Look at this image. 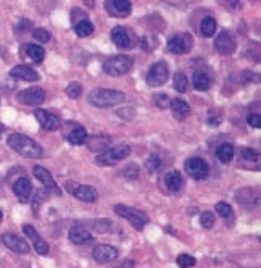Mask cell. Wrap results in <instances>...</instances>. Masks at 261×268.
Instances as JSON below:
<instances>
[{
	"instance_id": "cell-31",
	"label": "cell",
	"mask_w": 261,
	"mask_h": 268,
	"mask_svg": "<svg viewBox=\"0 0 261 268\" xmlns=\"http://www.w3.org/2000/svg\"><path fill=\"white\" fill-rule=\"evenodd\" d=\"M188 88V79L187 76L182 73V71H178L176 75H174V89L178 92H186Z\"/></svg>"
},
{
	"instance_id": "cell-1",
	"label": "cell",
	"mask_w": 261,
	"mask_h": 268,
	"mask_svg": "<svg viewBox=\"0 0 261 268\" xmlns=\"http://www.w3.org/2000/svg\"><path fill=\"white\" fill-rule=\"evenodd\" d=\"M6 144L14 150L18 152L20 155H23L26 158H40L44 155V150L34 139H31L29 136L13 133L8 136Z\"/></svg>"
},
{
	"instance_id": "cell-47",
	"label": "cell",
	"mask_w": 261,
	"mask_h": 268,
	"mask_svg": "<svg viewBox=\"0 0 261 268\" xmlns=\"http://www.w3.org/2000/svg\"><path fill=\"white\" fill-rule=\"evenodd\" d=\"M2 133H4V126L0 125V136H2Z\"/></svg>"
},
{
	"instance_id": "cell-17",
	"label": "cell",
	"mask_w": 261,
	"mask_h": 268,
	"mask_svg": "<svg viewBox=\"0 0 261 268\" xmlns=\"http://www.w3.org/2000/svg\"><path fill=\"white\" fill-rule=\"evenodd\" d=\"M105 9L108 13H112V17H128L132 10V5L129 0H108L105 2Z\"/></svg>"
},
{
	"instance_id": "cell-9",
	"label": "cell",
	"mask_w": 261,
	"mask_h": 268,
	"mask_svg": "<svg viewBox=\"0 0 261 268\" xmlns=\"http://www.w3.org/2000/svg\"><path fill=\"white\" fill-rule=\"evenodd\" d=\"M44 100H46V92L42 88H28L18 94V102L28 107L40 105Z\"/></svg>"
},
{
	"instance_id": "cell-46",
	"label": "cell",
	"mask_w": 261,
	"mask_h": 268,
	"mask_svg": "<svg viewBox=\"0 0 261 268\" xmlns=\"http://www.w3.org/2000/svg\"><path fill=\"white\" fill-rule=\"evenodd\" d=\"M2 220H4V213H2V210H0V223H2Z\"/></svg>"
},
{
	"instance_id": "cell-43",
	"label": "cell",
	"mask_w": 261,
	"mask_h": 268,
	"mask_svg": "<svg viewBox=\"0 0 261 268\" xmlns=\"http://www.w3.org/2000/svg\"><path fill=\"white\" fill-rule=\"evenodd\" d=\"M221 120H222V115H221V112L220 110H212L208 113V125H212V126H218L221 123Z\"/></svg>"
},
{
	"instance_id": "cell-4",
	"label": "cell",
	"mask_w": 261,
	"mask_h": 268,
	"mask_svg": "<svg viewBox=\"0 0 261 268\" xmlns=\"http://www.w3.org/2000/svg\"><path fill=\"white\" fill-rule=\"evenodd\" d=\"M132 63V59L128 55H114L104 62V71L108 76H121L129 73Z\"/></svg>"
},
{
	"instance_id": "cell-25",
	"label": "cell",
	"mask_w": 261,
	"mask_h": 268,
	"mask_svg": "<svg viewBox=\"0 0 261 268\" xmlns=\"http://www.w3.org/2000/svg\"><path fill=\"white\" fill-rule=\"evenodd\" d=\"M182 184H184V179L180 176L179 171L171 170L164 175V186L168 187L171 192H179L182 189Z\"/></svg>"
},
{
	"instance_id": "cell-14",
	"label": "cell",
	"mask_w": 261,
	"mask_h": 268,
	"mask_svg": "<svg viewBox=\"0 0 261 268\" xmlns=\"http://www.w3.org/2000/svg\"><path fill=\"white\" fill-rule=\"evenodd\" d=\"M2 242L5 244V247H8L10 250L16 252V253H28L31 250L29 244L26 242V239H23L14 233H5L2 236Z\"/></svg>"
},
{
	"instance_id": "cell-28",
	"label": "cell",
	"mask_w": 261,
	"mask_h": 268,
	"mask_svg": "<svg viewBox=\"0 0 261 268\" xmlns=\"http://www.w3.org/2000/svg\"><path fill=\"white\" fill-rule=\"evenodd\" d=\"M216 157L221 163H229L234 158V146L232 144H221L216 149Z\"/></svg>"
},
{
	"instance_id": "cell-26",
	"label": "cell",
	"mask_w": 261,
	"mask_h": 268,
	"mask_svg": "<svg viewBox=\"0 0 261 268\" xmlns=\"http://www.w3.org/2000/svg\"><path fill=\"white\" fill-rule=\"evenodd\" d=\"M66 139L72 144V146H82V144L87 141V131L82 126L74 125L70 129V133L66 134Z\"/></svg>"
},
{
	"instance_id": "cell-22",
	"label": "cell",
	"mask_w": 261,
	"mask_h": 268,
	"mask_svg": "<svg viewBox=\"0 0 261 268\" xmlns=\"http://www.w3.org/2000/svg\"><path fill=\"white\" fill-rule=\"evenodd\" d=\"M20 52H21V57H24V59L31 60L34 63H40L44 60V57H46V50L38 44H26L21 47Z\"/></svg>"
},
{
	"instance_id": "cell-34",
	"label": "cell",
	"mask_w": 261,
	"mask_h": 268,
	"mask_svg": "<svg viewBox=\"0 0 261 268\" xmlns=\"http://www.w3.org/2000/svg\"><path fill=\"white\" fill-rule=\"evenodd\" d=\"M176 263L180 266V268H190L197 263V260H195L192 255H188V253H180L176 258Z\"/></svg>"
},
{
	"instance_id": "cell-16",
	"label": "cell",
	"mask_w": 261,
	"mask_h": 268,
	"mask_svg": "<svg viewBox=\"0 0 261 268\" xmlns=\"http://www.w3.org/2000/svg\"><path fill=\"white\" fill-rule=\"evenodd\" d=\"M23 233L32 241V245H34L36 252L40 253V255H47V253H48V244L40 237V234L36 231L34 226H31V224H24Z\"/></svg>"
},
{
	"instance_id": "cell-35",
	"label": "cell",
	"mask_w": 261,
	"mask_h": 268,
	"mask_svg": "<svg viewBox=\"0 0 261 268\" xmlns=\"http://www.w3.org/2000/svg\"><path fill=\"white\" fill-rule=\"evenodd\" d=\"M160 166H162V160H160V157L156 155H150L147 158V162H145V168H147V171L150 173H156L160 170Z\"/></svg>"
},
{
	"instance_id": "cell-3",
	"label": "cell",
	"mask_w": 261,
	"mask_h": 268,
	"mask_svg": "<svg viewBox=\"0 0 261 268\" xmlns=\"http://www.w3.org/2000/svg\"><path fill=\"white\" fill-rule=\"evenodd\" d=\"M114 212H116V215H120V216H122V218H126L134 229H139L140 231L145 226V224L148 223L147 213H144L142 210H139V208L118 204V205H114Z\"/></svg>"
},
{
	"instance_id": "cell-7",
	"label": "cell",
	"mask_w": 261,
	"mask_h": 268,
	"mask_svg": "<svg viewBox=\"0 0 261 268\" xmlns=\"http://www.w3.org/2000/svg\"><path fill=\"white\" fill-rule=\"evenodd\" d=\"M170 76V68L164 62H156L155 65H152V68L148 70L147 76H145V81L150 86V88H160L168 81Z\"/></svg>"
},
{
	"instance_id": "cell-6",
	"label": "cell",
	"mask_w": 261,
	"mask_h": 268,
	"mask_svg": "<svg viewBox=\"0 0 261 268\" xmlns=\"http://www.w3.org/2000/svg\"><path fill=\"white\" fill-rule=\"evenodd\" d=\"M66 191L72 195V197H76L82 202H97L98 199V192L96 187L92 186H87V184H79V183H74V181H68L66 184Z\"/></svg>"
},
{
	"instance_id": "cell-10",
	"label": "cell",
	"mask_w": 261,
	"mask_h": 268,
	"mask_svg": "<svg viewBox=\"0 0 261 268\" xmlns=\"http://www.w3.org/2000/svg\"><path fill=\"white\" fill-rule=\"evenodd\" d=\"M237 47V41L230 31H221L214 41V49L221 55H230Z\"/></svg>"
},
{
	"instance_id": "cell-33",
	"label": "cell",
	"mask_w": 261,
	"mask_h": 268,
	"mask_svg": "<svg viewBox=\"0 0 261 268\" xmlns=\"http://www.w3.org/2000/svg\"><path fill=\"white\" fill-rule=\"evenodd\" d=\"M214 208H216V213L220 215V216H222V218H226V220L234 218V212H232V207L229 204H226V202H218Z\"/></svg>"
},
{
	"instance_id": "cell-23",
	"label": "cell",
	"mask_w": 261,
	"mask_h": 268,
	"mask_svg": "<svg viewBox=\"0 0 261 268\" xmlns=\"http://www.w3.org/2000/svg\"><path fill=\"white\" fill-rule=\"evenodd\" d=\"M170 108L172 110V115L176 117V120L179 121H184L190 115V105L182 99H172L170 102Z\"/></svg>"
},
{
	"instance_id": "cell-13",
	"label": "cell",
	"mask_w": 261,
	"mask_h": 268,
	"mask_svg": "<svg viewBox=\"0 0 261 268\" xmlns=\"http://www.w3.org/2000/svg\"><path fill=\"white\" fill-rule=\"evenodd\" d=\"M34 117L46 131H56V129L62 126V121L56 115L50 113L47 110H42V108H38V110L34 112Z\"/></svg>"
},
{
	"instance_id": "cell-24",
	"label": "cell",
	"mask_w": 261,
	"mask_h": 268,
	"mask_svg": "<svg viewBox=\"0 0 261 268\" xmlns=\"http://www.w3.org/2000/svg\"><path fill=\"white\" fill-rule=\"evenodd\" d=\"M192 84L197 91H208L212 88V76L205 70H197L192 76Z\"/></svg>"
},
{
	"instance_id": "cell-40",
	"label": "cell",
	"mask_w": 261,
	"mask_h": 268,
	"mask_svg": "<svg viewBox=\"0 0 261 268\" xmlns=\"http://www.w3.org/2000/svg\"><path fill=\"white\" fill-rule=\"evenodd\" d=\"M110 228H112V223H110V220H106V218H104V220H96V221H94V229H96V231H100V233H105V231H110Z\"/></svg>"
},
{
	"instance_id": "cell-39",
	"label": "cell",
	"mask_w": 261,
	"mask_h": 268,
	"mask_svg": "<svg viewBox=\"0 0 261 268\" xmlns=\"http://www.w3.org/2000/svg\"><path fill=\"white\" fill-rule=\"evenodd\" d=\"M122 175L129 179H136V178H139V168H137L134 163H130L126 168H122Z\"/></svg>"
},
{
	"instance_id": "cell-8",
	"label": "cell",
	"mask_w": 261,
	"mask_h": 268,
	"mask_svg": "<svg viewBox=\"0 0 261 268\" xmlns=\"http://www.w3.org/2000/svg\"><path fill=\"white\" fill-rule=\"evenodd\" d=\"M184 168L187 171V175L194 178V179H205L210 173V166L208 163L198 157H190L187 158L184 163Z\"/></svg>"
},
{
	"instance_id": "cell-27",
	"label": "cell",
	"mask_w": 261,
	"mask_h": 268,
	"mask_svg": "<svg viewBox=\"0 0 261 268\" xmlns=\"http://www.w3.org/2000/svg\"><path fill=\"white\" fill-rule=\"evenodd\" d=\"M110 137L108 136H92L90 139H89V149L94 150V152H105L108 149V146H110Z\"/></svg>"
},
{
	"instance_id": "cell-20",
	"label": "cell",
	"mask_w": 261,
	"mask_h": 268,
	"mask_svg": "<svg viewBox=\"0 0 261 268\" xmlns=\"http://www.w3.org/2000/svg\"><path fill=\"white\" fill-rule=\"evenodd\" d=\"M92 239H94L92 234L86 229V226H84V224H81V223H76L74 226L70 229V241L72 244L82 245V244L90 242Z\"/></svg>"
},
{
	"instance_id": "cell-12",
	"label": "cell",
	"mask_w": 261,
	"mask_h": 268,
	"mask_svg": "<svg viewBox=\"0 0 261 268\" xmlns=\"http://www.w3.org/2000/svg\"><path fill=\"white\" fill-rule=\"evenodd\" d=\"M92 257L98 263H110L118 258V249L110 244H97L92 250Z\"/></svg>"
},
{
	"instance_id": "cell-30",
	"label": "cell",
	"mask_w": 261,
	"mask_h": 268,
	"mask_svg": "<svg viewBox=\"0 0 261 268\" xmlns=\"http://www.w3.org/2000/svg\"><path fill=\"white\" fill-rule=\"evenodd\" d=\"M74 33L79 38H87V36H90L94 33V25L87 18H84L74 25Z\"/></svg>"
},
{
	"instance_id": "cell-38",
	"label": "cell",
	"mask_w": 261,
	"mask_h": 268,
	"mask_svg": "<svg viewBox=\"0 0 261 268\" xmlns=\"http://www.w3.org/2000/svg\"><path fill=\"white\" fill-rule=\"evenodd\" d=\"M154 102L158 108H170V97L166 96V94H156L154 97Z\"/></svg>"
},
{
	"instance_id": "cell-11",
	"label": "cell",
	"mask_w": 261,
	"mask_h": 268,
	"mask_svg": "<svg viewBox=\"0 0 261 268\" xmlns=\"http://www.w3.org/2000/svg\"><path fill=\"white\" fill-rule=\"evenodd\" d=\"M192 49V38L188 34H176L168 41V50L171 54L184 55Z\"/></svg>"
},
{
	"instance_id": "cell-2",
	"label": "cell",
	"mask_w": 261,
	"mask_h": 268,
	"mask_svg": "<svg viewBox=\"0 0 261 268\" xmlns=\"http://www.w3.org/2000/svg\"><path fill=\"white\" fill-rule=\"evenodd\" d=\"M89 104L98 108H108V107H114L120 105L126 100L124 92L116 91V89H105V88H97L92 89L87 96Z\"/></svg>"
},
{
	"instance_id": "cell-44",
	"label": "cell",
	"mask_w": 261,
	"mask_h": 268,
	"mask_svg": "<svg viewBox=\"0 0 261 268\" xmlns=\"http://www.w3.org/2000/svg\"><path fill=\"white\" fill-rule=\"evenodd\" d=\"M246 123H248L252 128H261V118L258 113H250L248 117H246Z\"/></svg>"
},
{
	"instance_id": "cell-36",
	"label": "cell",
	"mask_w": 261,
	"mask_h": 268,
	"mask_svg": "<svg viewBox=\"0 0 261 268\" xmlns=\"http://www.w3.org/2000/svg\"><path fill=\"white\" fill-rule=\"evenodd\" d=\"M32 38L36 41L42 42V44H47V42L52 39V36H50V33L47 30H44V28H36V30L32 31Z\"/></svg>"
},
{
	"instance_id": "cell-21",
	"label": "cell",
	"mask_w": 261,
	"mask_h": 268,
	"mask_svg": "<svg viewBox=\"0 0 261 268\" xmlns=\"http://www.w3.org/2000/svg\"><path fill=\"white\" fill-rule=\"evenodd\" d=\"M32 173H34V176L38 178L40 183L47 187L48 191H55V192H60V189L56 187L55 184V179L52 176V173H50L47 168H44V166H39V165H36L34 168H32Z\"/></svg>"
},
{
	"instance_id": "cell-42",
	"label": "cell",
	"mask_w": 261,
	"mask_h": 268,
	"mask_svg": "<svg viewBox=\"0 0 261 268\" xmlns=\"http://www.w3.org/2000/svg\"><path fill=\"white\" fill-rule=\"evenodd\" d=\"M240 157L244 158V160L256 162V160H258V152L253 150V149H242V150H240Z\"/></svg>"
},
{
	"instance_id": "cell-19",
	"label": "cell",
	"mask_w": 261,
	"mask_h": 268,
	"mask_svg": "<svg viewBox=\"0 0 261 268\" xmlns=\"http://www.w3.org/2000/svg\"><path fill=\"white\" fill-rule=\"evenodd\" d=\"M10 76L12 78H16V79H21V81H26V83L39 81L38 71L32 70L31 67H28V65H18V67H14L10 71Z\"/></svg>"
},
{
	"instance_id": "cell-41",
	"label": "cell",
	"mask_w": 261,
	"mask_h": 268,
	"mask_svg": "<svg viewBox=\"0 0 261 268\" xmlns=\"http://www.w3.org/2000/svg\"><path fill=\"white\" fill-rule=\"evenodd\" d=\"M116 115L121 118V120H132L134 118V115H136V110L134 108H129V107H122V108H120L118 112H116Z\"/></svg>"
},
{
	"instance_id": "cell-18",
	"label": "cell",
	"mask_w": 261,
	"mask_h": 268,
	"mask_svg": "<svg viewBox=\"0 0 261 268\" xmlns=\"http://www.w3.org/2000/svg\"><path fill=\"white\" fill-rule=\"evenodd\" d=\"M13 192L20 202H28L32 192V184L28 178H18L13 183Z\"/></svg>"
},
{
	"instance_id": "cell-15",
	"label": "cell",
	"mask_w": 261,
	"mask_h": 268,
	"mask_svg": "<svg viewBox=\"0 0 261 268\" xmlns=\"http://www.w3.org/2000/svg\"><path fill=\"white\" fill-rule=\"evenodd\" d=\"M112 41L118 49H130L134 46L132 34H130L124 26H116L112 31Z\"/></svg>"
},
{
	"instance_id": "cell-45",
	"label": "cell",
	"mask_w": 261,
	"mask_h": 268,
	"mask_svg": "<svg viewBox=\"0 0 261 268\" xmlns=\"http://www.w3.org/2000/svg\"><path fill=\"white\" fill-rule=\"evenodd\" d=\"M26 26L31 28L32 25L29 23V21H21V23L18 25V31H23V33H26V31H28V28H26Z\"/></svg>"
},
{
	"instance_id": "cell-5",
	"label": "cell",
	"mask_w": 261,
	"mask_h": 268,
	"mask_svg": "<svg viewBox=\"0 0 261 268\" xmlns=\"http://www.w3.org/2000/svg\"><path fill=\"white\" fill-rule=\"evenodd\" d=\"M129 154H130V147L128 144H118V146L110 147L105 152H102V154L96 158V162L102 166H113L118 162L124 160Z\"/></svg>"
},
{
	"instance_id": "cell-37",
	"label": "cell",
	"mask_w": 261,
	"mask_h": 268,
	"mask_svg": "<svg viewBox=\"0 0 261 268\" xmlns=\"http://www.w3.org/2000/svg\"><path fill=\"white\" fill-rule=\"evenodd\" d=\"M200 224L205 229H210V228H213V224H214V215L212 212H203L200 215Z\"/></svg>"
},
{
	"instance_id": "cell-32",
	"label": "cell",
	"mask_w": 261,
	"mask_h": 268,
	"mask_svg": "<svg viewBox=\"0 0 261 268\" xmlns=\"http://www.w3.org/2000/svg\"><path fill=\"white\" fill-rule=\"evenodd\" d=\"M66 96L70 97V99H79L82 96V84L81 83H78V81H74V83H70L68 86H66Z\"/></svg>"
},
{
	"instance_id": "cell-29",
	"label": "cell",
	"mask_w": 261,
	"mask_h": 268,
	"mask_svg": "<svg viewBox=\"0 0 261 268\" xmlns=\"http://www.w3.org/2000/svg\"><path fill=\"white\" fill-rule=\"evenodd\" d=\"M216 28H218L216 20L212 17H206V18H203L200 23V33L205 36V38H212L216 33Z\"/></svg>"
}]
</instances>
